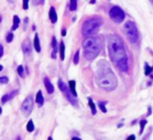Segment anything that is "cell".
Wrapping results in <instances>:
<instances>
[{"label":"cell","instance_id":"7","mask_svg":"<svg viewBox=\"0 0 153 140\" xmlns=\"http://www.w3.org/2000/svg\"><path fill=\"white\" fill-rule=\"evenodd\" d=\"M109 16L110 18L115 22V23H121L125 19V13L124 11L119 7H113L112 9L109 11Z\"/></svg>","mask_w":153,"mask_h":140},{"label":"cell","instance_id":"29","mask_svg":"<svg viewBox=\"0 0 153 140\" xmlns=\"http://www.w3.org/2000/svg\"><path fill=\"white\" fill-rule=\"evenodd\" d=\"M28 1L30 0H23V10L28 9Z\"/></svg>","mask_w":153,"mask_h":140},{"label":"cell","instance_id":"26","mask_svg":"<svg viewBox=\"0 0 153 140\" xmlns=\"http://www.w3.org/2000/svg\"><path fill=\"white\" fill-rule=\"evenodd\" d=\"M17 72H18V74H19L21 77H24V74H23V67H22V66H19V67H18Z\"/></svg>","mask_w":153,"mask_h":140},{"label":"cell","instance_id":"25","mask_svg":"<svg viewBox=\"0 0 153 140\" xmlns=\"http://www.w3.org/2000/svg\"><path fill=\"white\" fill-rule=\"evenodd\" d=\"M13 38H14L13 32H9V34L7 35V43H11L12 41H13Z\"/></svg>","mask_w":153,"mask_h":140},{"label":"cell","instance_id":"33","mask_svg":"<svg viewBox=\"0 0 153 140\" xmlns=\"http://www.w3.org/2000/svg\"><path fill=\"white\" fill-rule=\"evenodd\" d=\"M3 53H4V50H3V46H1V57L3 55Z\"/></svg>","mask_w":153,"mask_h":140},{"label":"cell","instance_id":"27","mask_svg":"<svg viewBox=\"0 0 153 140\" xmlns=\"http://www.w3.org/2000/svg\"><path fill=\"white\" fill-rule=\"evenodd\" d=\"M0 83H1V84H7V83H9V77H0Z\"/></svg>","mask_w":153,"mask_h":140},{"label":"cell","instance_id":"32","mask_svg":"<svg viewBox=\"0 0 153 140\" xmlns=\"http://www.w3.org/2000/svg\"><path fill=\"white\" fill-rule=\"evenodd\" d=\"M62 36L63 37L66 36V29H62Z\"/></svg>","mask_w":153,"mask_h":140},{"label":"cell","instance_id":"5","mask_svg":"<svg viewBox=\"0 0 153 140\" xmlns=\"http://www.w3.org/2000/svg\"><path fill=\"white\" fill-rule=\"evenodd\" d=\"M124 29H125V34L127 36L128 40L132 44H136L138 42V40H140V34H138L135 23L132 21H127L125 23V25H124Z\"/></svg>","mask_w":153,"mask_h":140},{"label":"cell","instance_id":"19","mask_svg":"<svg viewBox=\"0 0 153 140\" xmlns=\"http://www.w3.org/2000/svg\"><path fill=\"white\" fill-rule=\"evenodd\" d=\"M69 88L71 90V92L76 96V82L74 81H70L69 82Z\"/></svg>","mask_w":153,"mask_h":140},{"label":"cell","instance_id":"13","mask_svg":"<svg viewBox=\"0 0 153 140\" xmlns=\"http://www.w3.org/2000/svg\"><path fill=\"white\" fill-rule=\"evenodd\" d=\"M34 47H35V49H36L37 52H40V51H41L40 41H39V36H38V34L35 35V39H34Z\"/></svg>","mask_w":153,"mask_h":140},{"label":"cell","instance_id":"3","mask_svg":"<svg viewBox=\"0 0 153 140\" xmlns=\"http://www.w3.org/2000/svg\"><path fill=\"white\" fill-rule=\"evenodd\" d=\"M103 43L101 38H94L87 37L83 42L84 57L88 61H92L99 55L100 51L102 50Z\"/></svg>","mask_w":153,"mask_h":140},{"label":"cell","instance_id":"36","mask_svg":"<svg viewBox=\"0 0 153 140\" xmlns=\"http://www.w3.org/2000/svg\"><path fill=\"white\" fill-rule=\"evenodd\" d=\"M90 3H91V4L92 3H96V0H90Z\"/></svg>","mask_w":153,"mask_h":140},{"label":"cell","instance_id":"11","mask_svg":"<svg viewBox=\"0 0 153 140\" xmlns=\"http://www.w3.org/2000/svg\"><path fill=\"white\" fill-rule=\"evenodd\" d=\"M49 19H51V23H56L58 20V16H57V12H56L55 7H51L49 10Z\"/></svg>","mask_w":153,"mask_h":140},{"label":"cell","instance_id":"2","mask_svg":"<svg viewBox=\"0 0 153 140\" xmlns=\"http://www.w3.org/2000/svg\"><path fill=\"white\" fill-rule=\"evenodd\" d=\"M96 83L100 88L107 91H112L117 86V79L106 62L99 63V70L96 77Z\"/></svg>","mask_w":153,"mask_h":140},{"label":"cell","instance_id":"10","mask_svg":"<svg viewBox=\"0 0 153 140\" xmlns=\"http://www.w3.org/2000/svg\"><path fill=\"white\" fill-rule=\"evenodd\" d=\"M17 93H18V90H15V91L11 92V93L5 94V95H3V96H2V98H1V102H2V105H4L5 102H9V100H11L12 98H13L14 96H15Z\"/></svg>","mask_w":153,"mask_h":140},{"label":"cell","instance_id":"1","mask_svg":"<svg viewBox=\"0 0 153 140\" xmlns=\"http://www.w3.org/2000/svg\"><path fill=\"white\" fill-rule=\"evenodd\" d=\"M108 53L113 64L117 66L123 72H128L129 63L124 42L119 36L111 35L108 38Z\"/></svg>","mask_w":153,"mask_h":140},{"label":"cell","instance_id":"12","mask_svg":"<svg viewBox=\"0 0 153 140\" xmlns=\"http://www.w3.org/2000/svg\"><path fill=\"white\" fill-rule=\"evenodd\" d=\"M44 85H45V88H46L47 92H48L49 94L53 93V84L51 83V81H49L47 77H44Z\"/></svg>","mask_w":153,"mask_h":140},{"label":"cell","instance_id":"37","mask_svg":"<svg viewBox=\"0 0 153 140\" xmlns=\"http://www.w3.org/2000/svg\"><path fill=\"white\" fill-rule=\"evenodd\" d=\"M150 2H151V3H152V4H153V0H150Z\"/></svg>","mask_w":153,"mask_h":140},{"label":"cell","instance_id":"35","mask_svg":"<svg viewBox=\"0 0 153 140\" xmlns=\"http://www.w3.org/2000/svg\"><path fill=\"white\" fill-rule=\"evenodd\" d=\"M72 140H81L79 137H72Z\"/></svg>","mask_w":153,"mask_h":140},{"label":"cell","instance_id":"31","mask_svg":"<svg viewBox=\"0 0 153 140\" xmlns=\"http://www.w3.org/2000/svg\"><path fill=\"white\" fill-rule=\"evenodd\" d=\"M127 139L128 140H134V139H135V136H134V135H130L129 137L127 138Z\"/></svg>","mask_w":153,"mask_h":140},{"label":"cell","instance_id":"9","mask_svg":"<svg viewBox=\"0 0 153 140\" xmlns=\"http://www.w3.org/2000/svg\"><path fill=\"white\" fill-rule=\"evenodd\" d=\"M22 50H23V53L25 55H30V52H32V45H30V40L26 39L25 41H23V43H22Z\"/></svg>","mask_w":153,"mask_h":140},{"label":"cell","instance_id":"14","mask_svg":"<svg viewBox=\"0 0 153 140\" xmlns=\"http://www.w3.org/2000/svg\"><path fill=\"white\" fill-rule=\"evenodd\" d=\"M51 45H53V53H51V57H53V59H56V55H57V51H58V45H57V40H56L55 37L53 38Z\"/></svg>","mask_w":153,"mask_h":140},{"label":"cell","instance_id":"23","mask_svg":"<svg viewBox=\"0 0 153 140\" xmlns=\"http://www.w3.org/2000/svg\"><path fill=\"white\" fill-rule=\"evenodd\" d=\"M79 55H80V51L78 50L74 57V65H78V64H79Z\"/></svg>","mask_w":153,"mask_h":140},{"label":"cell","instance_id":"30","mask_svg":"<svg viewBox=\"0 0 153 140\" xmlns=\"http://www.w3.org/2000/svg\"><path fill=\"white\" fill-rule=\"evenodd\" d=\"M44 3V0H35V4L38 5V4H43Z\"/></svg>","mask_w":153,"mask_h":140},{"label":"cell","instance_id":"15","mask_svg":"<svg viewBox=\"0 0 153 140\" xmlns=\"http://www.w3.org/2000/svg\"><path fill=\"white\" fill-rule=\"evenodd\" d=\"M13 26H12V30H16L18 27H19V24H20V18L18 16H14L13 17Z\"/></svg>","mask_w":153,"mask_h":140},{"label":"cell","instance_id":"24","mask_svg":"<svg viewBox=\"0 0 153 140\" xmlns=\"http://www.w3.org/2000/svg\"><path fill=\"white\" fill-rule=\"evenodd\" d=\"M151 72H152V68H151L150 66L147 65V64H146V65H145V74L149 75Z\"/></svg>","mask_w":153,"mask_h":140},{"label":"cell","instance_id":"28","mask_svg":"<svg viewBox=\"0 0 153 140\" xmlns=\"http://www.w3.org/2000/svg\"><path fill=\"white\" fill-rule=\"evenodd\" d=\"M146 123H147V120H142V121H140V134H142L143 131H144V127H145V125H146Z\"/></svg>","mask_w":153,"mask_h":140},{"label":"cell","instance_id":"17","mask_svg":"<svg viewBox=\"0 0 153 140\" xmlns=\"http://www.w3.org/2000/svg\"><path fill=\"white\" fill-rule=\"evenodd\" d=\"M64 57H65V45L63 42L60 43V59L63 61Z\"/></svg>","mask_w":153,"mask_h":140},{"label":"cell","instance_id":"21","mask_svg":"<svg viewBox=\"0 0 153 140\" xmlns=\"http://www.w3.org/2000/svg\"><path fill=\"white\" fill-rule=\"evenodd\" d=\"M69 10L70 11H76V0H70Z\"/></svg>","mask_w":153,"mask_h":140},{"label":"cell","instance_id":"20","mask_svg":"<svg viewBox=\"0 0 153 140\" xmlns=\"http://www.w3.org/2000/svg\"><path fill=\"white\" fill-rule=\"evenodd\" d=\"M35 129L34 127V122H33V120H30L27 122V125H26V130H27L28 132H33Z\"/></svg>","mask_w":153,"mask_h":140},{"label":"cell","instance_id":"16","mask_svg":"<svg viewBox=\"0 0 153 140\" xmlns=\"http://www.w3.org/2000/svg\"><path fill=\"white\" fill-rule=\"evenodd\" d=\"M36 102L40 106H42L43 102H44V98H43V94L42 91H38L37 92V95H36Z\"/></svg>","mask_w":153,"mask_h":140},{"label":"cell","instance_id":"8","mask_svg":"<svg viewBox=\"0 0 153 140\" xmlns=\"http://www.w3.org/2000/svg\"><path fill=\"white\" fill-rule=\"evenodd\" d=\"M33 107H34V100H33V96H28L27 98L24 99L22 102L21 110L25 115H30L33 111Z\"/></svg>","mask_w":153,"mask_h":140},{"label":"cell","instance_id":"34","mask_svg":"<svg viewBox=\"0 0 153 140\" xmlns=\"http://www.w3.org/2000/svg\"><path fill=\"white\" fill-rule=\"evenodd\" d=\"M150 114H151V108H149L148 109V114H147V116H149Z\"/></svg>","mask_w":153,"mask_h":140},{"label":"cell","instance_id":"18","mask_svg":"<svg viewBox=\"0 0 153 140\" xmlns=\"http://www.w3.org/2000/svg\"><path fill=\"white\" fill-rule=\"evenodd\" d=\"M88 105H89V107H90V110H91V112H92V115H96L97 114L96 105L94 104V102H92L91 98H88Z\"/></svg>","mask_w":153,"mask_h":140},{"label":"cell","instance_id":"6","mask_svg":"<svg viewBox=\"0 0 153 140\" xmlns=\"http://www.w3.org/2000/svg\"><path fill=\"white\" fill-rule=\"evenodd\" d=\"M58 86H59V89L61 90V92H63L64 95L66 96V98H67V99L69 100V102H71L74 107H78V100H76V96L72 93L71 90H70V88H68L67 86L63 83V81H62V80H59V82H58Z\"/></svg>","mask_w":153,"mask_h":140},{"label":"cell","instance_id":"22","mask_svg":"<svg viewBox=\"0 0 153 140\" xmlns=\"http://www.w3.org/2000/svg\"><path fill=\"white\" fill-rule=\"evenodd\" d=\"M105 105H106V102H99V107H100L101 111H102L103 113L107 112V109L105 108Z\"/></svg>","mask_w":153,"mask_h":140},{"label":"cell","instance_id":"4","mask_svg":"<svg viewBox=\"0 0 153 140\" xmlns=\"http://www.w3.org/2000/svg\"><path fill=\"white\" fill-rule=\"evenodd\" d=\"M101 24H102V20L100 18H90V19L86 20L85 23L82 28V32L85 37H91L98 32L99 28H100Z\"/></svg>","mask_w":153,"mask_h":140}]
</instances>
